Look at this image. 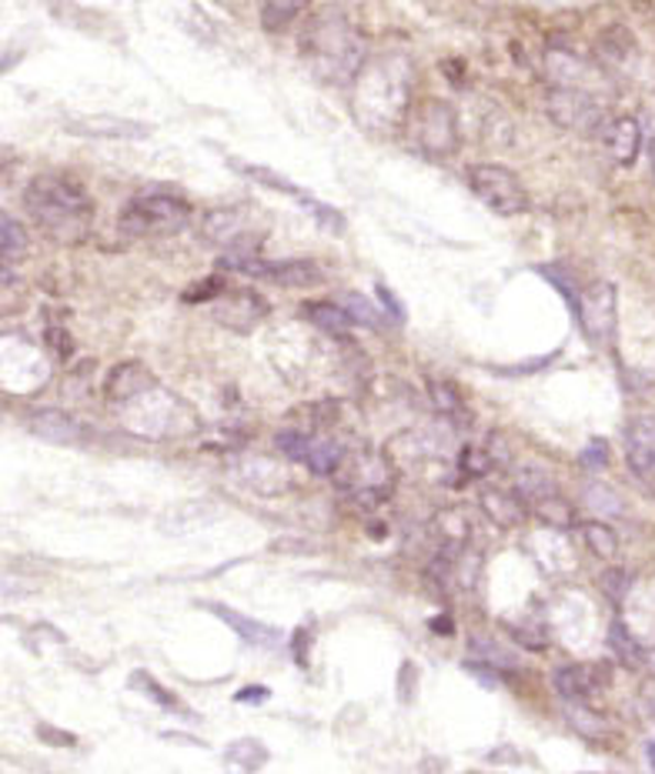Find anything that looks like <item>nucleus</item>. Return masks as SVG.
Listing matches in <instances>:
<instances>
[{
  "mask_svg": "<svg viewBox=\"0 0 655 774\" xmlns=\"http://www.w3.org/2000/svg\"><path fill=\"white\" fill-rule=\"evenodd\" d=\"M648 164H652V181H655V137L648 141Z\"/></svg>",
  "mask_w": 655,
  "mask_h": 774,
  "instance_id": "nucleus-48",
  "label": "nucleus"
},
{
  "mask_svg": "<svg viewBox=\"0 0 655 774\" xmlns=\"http://www.w3.org/2000/svg\"><path fill=\"white\" fill-rule=\"evenodd\" d=\"M37 731H41V738H44L47 744H60V748H70V744H74V734L57 731V728H51V725H41Z\"/></svg>",
  "mask_w": 655,
  "mask_h": 774,
  "instance_id": "nucleus-45",
  "label": "nucleus"
},
{
  "mask_svg": "<svg viewBox=\"0 0 655 774\" xmlns=\"http://www.w3.org/2000/svg\"><path fill=\"white\" fill-rule=\"evenodd\" d=\"M582 538H586V545H589V551L596 554V558H615L619 554V538H615V531L609 528V525H602V521H589V525H582Z\"/></svg>",
  "mask_w": 655,
  "mask_h": 774,
  "instance_id": "nucleus-29",
  "label": "nucleus"
},
{
  "mask_svg": "<svg viewBox=\"0 0 655 774\" xmlns=\"http://www.w3.org/2000/svg\"><path fill=\"white\" fill-rule=\"evenodd\" d=\"M622 441H625V461H629L632 474L648 468L655 461V414H642V417L629 420Z\"/></svg>",
  "mask_w": 655,
  "mask_h": 774,
  "instance_id": "nucleus-17",
  "label": "nucleus"
},
{
  "mask_svg": "<svg viewBox=\"0 0 655 774\" xmlns=\"http://www.w3.org/2000/svg\"><path fill=\"white\" fill-rule=\"evenodd\" d=\"M301 54L311 60V67L324 80H348L358 74L365 57V37L355 31V24L342 11H321L311 18Z\"/></svg>",
  "mask_w": 655,
  "mask_h": 774,
  "instance_id": "nucleus-2",
  "label": "nucleus"
},
{
  "mask_svg": "<svg viewBox=\"0 0 655 774\" xmlns=\"http://www.w3.org/2000/svg\"><path fill=\"white\" fill-rule=\"evenodd\" d=\"M345 461H348V448H345L338 438H324V435H314V438L308 441L304 464H308L314 474H338Z\"/></svg>",
  "mask_w": 655,
  "mask_h": 774,
  "instance_id": "nucleus-20",
  "label": "nucleus"
},
{
  "mask_svg": "<svg viewBox=\"0 0 655 774\" xmlns=\"http://www.w3.org/2000/svg\"><path fill=\"white\" fill-rule=\"evenodd\" d=\"M265 698H268V687H262V684H252V687H244V692L234 695L237 705H258V702H265Z\"/></svg>",
  "mask_w": 655,
  "mask_h": 774,
  "instance_id": "nucleus-44",
  "label": "nucleus"
},
{
  "mask_svg": "<svg viewBox=\"0 0 655 774\" xmlns=\"http://www.w3.org/2000/svg\"><path fill=\"white\" fill-rule=\"evenodd\" d=\"M635 478H639V481H642V484L648 487V494L655 497V461H652L648 468H642V471H639Z\"/></svg>",
  "mask_w": 655,
  "mask_h": 774,
  "instance_id": "nucleus-46",
  "label": "nucleus"
},
{
  "mask_svg": "<svg viewBox=\"0 0 655 774\" xmlns=\"http://www.w3.org/2000/svg\"><path fill=\"white\" fill-rule=\"evenodd\" d=\"M241 170H244V178H252V181H258V184H265V188H271V191H281V194L298 198V204H308V201H311V194H304L295 181H288L285 175H278V170H271V167L244 164Z\"/></svg>",
  "mask_w": 655,
  "mask_h": 774,
  "instance_id": "nucleus-26",
  "label": "nucleus"
},
{
  "mask_svg": "<svg viewBox=\"0 0 655 774\" xmlns=\"http://www.w3.org/2000/svg\"><path fill=\"white\" fill-rule=\"evenodd\" d=\"M255 278H268L281 288H314L324 281V271L311 257H295V261H262Z\"/></svg>",
  "mask_w": 655,
  "mask_h": 774,
  "instance_id": "nucleus-16",
  "label": "nucleus"
},
{
  "mask_svg": "<svg viewBox=\"0 0 655 774\" xmlns=\"http://www.w3.org/2000/svg\"><path fill=\"white\" fill-rule=\"evenodd\" d=\"M432 631L452 635V621H448V618H432Z\"/></svg>",
  "mask_w": 655,
  "mask_h": 774,
  "instance_id": "nucleus-47",
  "label": "nucleus"
},
{
  "mask_svg": "<svg viewBox=\"0 0 655 774\" xmlns=\"http://www.w3.org/2000/svg\"><path fill=\"white\" fill-rule=\"evenodd\" d=\"M415 137L422 150L445 157L458 147V114L448 101H425L415 117Z\"/></svg>",
  "mask_w": 655,
  "mask_h": 774,
  "instance_id": "nucleus-9",
  "label": "nucleus"
},
{
  "mask_svg": "<svg viewBox=\"0 0 655 774\" xmlns=\"http://www.w3.org/2000/svg\"><path fill=\"white\" fill-rule=\"evenodd\" d=\"M648 661H652V668H655V651H652V654H648Z\"/></svg>",
  "mask_w": 655,
  "mask_h": 774,
  "instance_id": "nucleus-50",
  "label": "nucleus"
},
{
  "mask_svg": "<svg viewBox=\"0 0 655 774\" xmlns=\"http://www.w3.org/2000/svg\"><path fill=\"white\" fill-rule=\"evenodd\" d=\"M599 141H602L606 154H609L615 164L629 167V164H635V157H639V147H642V127H639V121H635V117H612V121H606V124H602Z\"/></svg>",
  "mask_w": 655,
  "mask_h": 774,
  "instance_id": "nucleus-14",
  "label": "nucleus"
},
{
  "mask_svg": "<svg viewBox=\"0 0 655 774\" xmlns=\"http://www.w3.org/2000/svg\"><path fill=\"white\" fill-rule=\"evenodd\" d=\"M224 761H227V767L237 771V774H255V771L268 761V748H265L258 738H241V741H234V744L224 751Z\"/></svg>",
  "mask_w": 655,
  "mask_h": 774,
  "instance_id": "nucleus-21",
  "label": "nucleus"
},
{
  "mask_svg": "<svg viewBox=\"0 0 655 774\" xmlns=\"http://www.w3.org/2000/svg\"><path fill=\"white\" fill-rule=\"evenodd\" d=\"M335 478H338V487H342L345 494H352L355 504H362V507L381 504V501L388 497L391 484H395L391 468H388L378 455H371V451H362V455L348 458Z\"/></svg>",
  "mask_w": 655,
  "mask_h": 774,
  "instance_id": "nucleus-5",
  "label": "nucleus"
},
{
  "mask_svg": "<svg viewBox=\"0 0 655 774\" xmlns=\"http://www.w3.org/2000/svg\"><path fill=\"white\" fill-rule=\"evenodd\" d=\"M27 431L37 435L41 441H51V445H80L88 438L85 424L74 420L70 414L64 411H54V407H44V411H34L27 417Z\"/></svg>",
  "mask_w": 655,
  "mask_h": 774,
  "instance_id": "nucleus-13",
  "label": "nucleus"
},
{
  "mask_svg": "<svg viewBox=\"0 0 655 774\" xmlns=\"http://www.w3.org/2000/svg\"><path fill=\"white\" fill-rule=\"evenodd\" d=\"M429 394H432V401H435V407H438L442 414H448V417H455V420H468V411H465V404H462V397H458V391H455L452 384L432 381V384H429Z\"/></svg>",
  "mask_w": 655,
  "mask_h": 774,
  "instance_id": "nucleus-32",
  "label": "nucleus"
},
{
  "mask_svg": "<svg viewBox=\"0 0 655 774\" xmlns=\"http://www.w3.org/2000/svg\"><path fill=\"white\" fill-rule=\"evenodd\" d=\"M47 344L54 348V355H57V358H70V355H74V340L67 337V330H64V327L47 324Z\"/></svg>",
  "mask_w": 655,
  "mask_h": 774,
  "instance_id": "nucleus-43",
  "label": "nucleus"
},
{
  "mask_svg": "<svg viewBox=\"0 0 655 774\" xmlns=\"http://www.w3.org/2000/svg\"><path fill=\"white\" fill-rule=\"evenodd\" d=\"M481 511L488 514V521H496L499 528H519L529 518V507H525L522 494L499 491V487L481 491Z\"/></svg>",
  "mask_w": 655,
  "mask_h": 774,
  "instance_id": "nucleus-18",
  "label": "nucleus"
},
{
  "mask_svg": "<svg viewBox=\"0 0 655 774\" xmlns=\"http://www.w3.org/2000/svg\"><path fill=\"white\" fill-rule=\"evenodd\" d=\"M345 311H348V317L355 321V327L362 324V327H381V307H371V301L368 298H362V294H348L345 298Z\"/></svg>",
  "mask_w": 655,
  "mask_h": 774,
  "instance_id": "nucleus-36",
  "label": "nucleus"
},
{
  "mask_svg": "<svg viewBox=\"0 0 655 774\" xmlns=\"http://www.w3.org/2000/svg\"><path fill=\"white\" fill-rule=\"evenodd\" d=\"M27 244H31V237L21 221H14L8 214L0 217V254H4V265L21 261V257L27 254Z\"/></svg>",
  "mask_w": 655,
  "mask_h": 774,
  "instance_id": "nucleus-25",
  "label": "nucleus"
},
{
  "mask_svg": "<svg viewBox=\"0 0 655 774\" xmlns=\"http://www.w3.org/2000/svg\"><path fill=\"white\" fill-rule=\"evenodd\" d=\"M545 111L558 127L568 131H586L599 134L602 131V104L589 91H571V88H552L545 94Z\"/></svg>",
  "mask_w": 655,
  "mask_h": 774,
  "instance_id": "nucleus-6",
  "label": "nucleus"
},
{
  "mask_svg": "<svg viewBox=\"0 0 655 774\" xmlns=\"http://www.w3.org/2000/svg\"><path fill=\"white\" fill-rule=\"evenodd\" d=\"M599 587L606 591V597L612 601V605H622V601L629 597V591H632V574L625 568H609L599 577Z\"/></svg>",
  "mask_w": 655,
  "mask_h": 774,
  "instance_id": "nucleus-34",
  "label": "nucleus"
},
{
  "mask_svg": "<svg viewBox=\"0 0 655 774\" xmlns=\"http://www.w3.org/2000/svg\"><path fill=\"white\" fill-rule=\"evenodd\" d=\"M131 681L141 687V692H147L157 705H164V708H171V711H181V705H178V698L175 695H168L164 692V687L151 677V674H144V671H137V674H131Z\"/></svg>",
  "mask_w": 655,
  "mask_h": 774,
  "instance_id": "nucleus-39",
  "label": "nucleus"
},
{
  "mask_svg": "<svg viewBox=\"0 0 655 774\" xmlns=\"http://www.w3.org/2000/svg\"><path fill=\"white\" fill-rule=\"evenodd\" d=\"M582 330L596 344H612L619 330V294L612 281H596L589 291H582V307L579 317Z\"/></svg>",
  "mask_w": 655,
  "mask_h": 774,
  "instance_id": "nucleus-7",
  "label": "nucleus"
},
{
  "mask_svg": "<svg viewBox=\"0 0 655 774\" xmlns=\"http://www.w3.org/2000/svg\"><path fill=\"white\" fill-rule=\"evenodd\" d=\"M539 518L545 521V525H552V528H568L571 525V518H576V514H571V507H568V501L565 497H545V501H539Z\"/></svg>",
  "mask_w": 655,
  "mask_h": 774,
  "instance_id": "nucleus-35",
  "label": "nucleus"
},
{
  "mask_svg": "<svg viewBox=\"0 0 655 774\" xmlns=\"http://www.w3.org/2000/svg\"><path fill=\"white\" fill-rule=\"evenodd\" d=\"M645 754H648V764H652V771H655V741H652V744L645 748Z\"/></svg>",
  "mask_w": 655,
  "mask_h": 774,
  "instance_id": "nucleus-49",
  "label": "nucleus"
},
{
  "mask_svg": "<svg viewBox=\"0 0 655 774\" xmlns=\"http://www.w3.org/2000/svg\"><path fill=\"white\" fill-rule=\"evenodd\" d=\"M157 391V381L154 374L141 364V361H124L118 364L108 381H104V394L111 404H127V401H137V397H147Z\"/></svg>",
  "mask_w": 655,
  "mask_h": 774,
  "instance_id": "nucleus-12",
  "label": "nucleus"
},
{
  "mask_svg": "<svg viewBox=\"0 0 655 774\" xmlns=\"http://www.w3.org/2000/svg\"><path fill=\"white\" fill-rule=\"evenodd\" d=\"M468 651L475 654V661H485V664H491V668H515V654L506 651L499 641H491V638L475 635V638L468 641Z\"/></svg>",
  "mask_w": 655,
  "mask_h": 774,
  "instance_id": "nucleus-30",
  "label": "nucleus"
},
{
  "mask_svg": "<svg viewBox=\"0 0 655 774\" xmlns=\"http://www.w3.org/2000/svg\"><path fill=\"white\" fill-rule=\"evenodd\" d=\"M201 237L218 247H231V250H258V244H262V237H252V227H248V221H244L241 207H218V211L204 214Z\"/></svg>",
  "mask_w": 655,
  "mask_h": 774,
  "instance_id": "nucleus-10",
  "label": "nucleus"
},
{
  "mask_svg": "<svg viewBox=\"0 0 655 774\" xmlns=\"http://www.w3.org/2000/svg\"><path fill=\"white\" fill-rule=\"evenodd\" d=\"M565 718L582 738H602L606 734V721L596 711H589L586 705H565Z\"/></svg>",
  "mask_w": 655,
  "mask_h": 774,
  "instance_id": "nucleus-31",
  "label": "nucleus"
},
{
  "mask_svg": "<svg viewBox=\"0 0 655 774\" xmlns=\"http://www.w3.org/2000/svg\"><path fill=\"white\" fill-rule=\"evenodd\" d=\"M586 504H589L596 514H619V511H622L619 497H615L612 487H606V484H586Z\"/></svg>",
  "mask_w": 655,
  "mask_h": 774,
  "instance_id": "nucleus-38",
  "label": "nucleus"
},
{
  "mask_svg": "<svg viewBox=\"0 0 655 774\" xmlns=\"http://www.w3.org/2000/svg\"><path fill=\"white\" fill-rule=\"evenodd\" d=\"M195 217V207L175 194H137L121 211V231L127 237H151V234H181Z\"/></svg>",
  "mask_w": 655,
  "mask_h": 774,
  "instance_id": "nucleus-3",
  "label": "nucleus"
},
{
  "mask_svg": "<svg viewBox=\"0 0 655 774\" xmlns=\"http://www.w3.org/2000/svg\"><path fill=\"white\" fill-rule=\"evenodd\" d=\"M515 491L522 497H535V501H545V497H555L558 487L552 481V474H545L542 468H522L515 474Z\"/></svg>",
  "mask_w": 655,
  "mask_h": 774,
  "instance_id": "nucleus-27",
  "label": "nucleus"
},
{
  "mask_svg": "<svg viewBox=\"0 0 655 774\" xmlns=\"http://www.w3.org/2000/svg\"><path fill=\"white\" fill-rule=\"evenodd\" d=\"M304 317H308L314 327H321V330H328V334H338V337L355 327V321L348 317V311H345L342 304H328V301H311V304H304Z\"/></svg>",
  "mask_w": 655,
  "mask_h": 774,
  "instance_id": "nucleus-22",
  "label": "nucleus"
},
{
  "mask_svg": "<svg viewBox=\"0 0 655 774\" xmlns=\"http://www.w3.org/2000/svg\"><path fill=\"white\" fill-rule=\"evenodd\" d=\"M552 684L565 705H586L596 692H602L606 671L599 664H562L555 668Z\"/></svg>",
  "mask_w": 655,
  "mask_h": 774,
  "instance_id": "nucleus-11",
  "label": "nucleus"
},
{
  "mask_svg": "<svg viewBox=\"0 0 655 774\" xmlns=\"http://www.w3.org/2000/svg\"><path fill=\"white\" fill-rule=\"evenodd\" d=\"M70 134H85V137H121V141H134V137H147L151 127L141 121H124V117H80L67 124Z\"/></svg>",
  "mask_w": 655,
  "mask_h": 774,
  "instance_id": "nucleus-19",
  "label": "nucleus"
},
{
  "mask_svg": "<svg viewBox=\"0 0 655 774\" xmlns=\"http://www.w3.org/2000/svg\"><path fill=\"white\" fill-rule=\"evenodd\" d=\"M468 188L471 194L502 217H515L529 211V191L515 178V170L502 164H471L468 167Z\"/></svg>",
  "mask_w": 655,
  "mask_h": 774,
  "instance_id": "nucleus-4",
  "label": "nucleus"
},
{
  "mask_svg": "<svg viewBox=\"0 0 655 774\" xmlns=\"http://www.w3.org/2000/svg\"><path fill=\"white\" fill-rule=\"evenodd\" d=\"M435 528L442 535L445 551H465V541L471 538V525H468V518H465L462 511H442Z\"/></svg>",
  "mask_w": 655,
  "mask_h": 774,
  "instance_id": "nucleus-24",
  "label": "nucleus"
},
{
  "mask_svg": "<svg viewBox=\"0 0 655 774\" xmlns=\"http://www.w3.org/2000/svg\"><path fill=\"white\" fill-rule=\"evenodd\" d=\"M375 291H378V304H381V314H388V317H391L395 324H401V321H404V311H401V301H398V298L391 294V288L378 281V288H375Z\"/></svg>",
  "mask_w": 655,
  "mask_h": 774,
  "instance_id": "nucleus-42",
  "label": "nucleus"
},
{
  "mask_svg": "<svg viewBox=\"0 0 655 774\" xmlns=\"http://www.w3.org/2000/svg\"><path fill=\"white\" fill-rule=\"evenodd\" d=\"M304 207H311V214L318 217V224L324 227V231H335V234H345V217L335 211V207H328V204H318L314 198L304 204Z\"/></svg>",
  "mask_w": 655,
  "mask_h": 774,
  "instance_id": "nucleus-40",
  "label": "nucleus"
},
{
  "mask_svg": "<svg viewBox=\"0 0 655 774\" xmlns=\"http://www.w3.org/2000/svg\"><path fill=\"white\" fill-rule=\"evenodd\" d=\"M201 608L211 612L214 618H221L241 641H248V644H255V648H275V644H281V631L271 628V625H262V621H255V618H244V615H237L234 608L218 605V601H201Z\"/></svg>",
  "mask_w": 655,
  "mask_h": 774,
  "instance_id": "nucleus-15",
  "label": "nucleus"
},
{
  "mask_svg": "<svg viewBox=\"0 0 655 774\" xmlns=\"http://www.w3.org/2000/svg\"><path fill=\"white\" fill-rule=\"evenodd\" d=\"M224 291H227V281H224V278H204L198 288L185 291V294H181V301H185V304H204V301H208V304H214Z\"/></svg>",
  "mask_w": 655,
  "mask_h": 774,
  "instance_id": "nucleus-37",
  "label": "nucleus"
},
{
  "mask_svg": "<svg viewBox=\"0 0 655 774\" xmlns=\"http://www.w3.org/2000/svg\"><path fill=\"white\" fill-rule=\"evenodd\" d=\"M24 207L34 224L60 244L80 240L95 221V201L88 188L70 175H37L24 188Z\"/></svg>",
  "mask_w": 655,
  "mask_h": 774,
  "instance_id": "nucleus-1",
  "label": "nucleus"
},
{
  "mask_svg": "<svg viewBox=\"0 0 655 774\" xmlns=\"http://www.w3.org/2000/svg\"><path fill=\"white\" fill-rule=\"evenodd\" d=\"M579 468H586V471H602V468H609V445H606L602 438H596V441L579 455Z\"/></svg>",
  "mask_w": 655,
  "mask_h": 774,
  "instance_id": "nucleus-41",
  "label": "nucleus"
},
{
  "mask_svg": "<svg viewBox=\"0 0 655 774\" xmlns=\"http://www.w3.org/2000/svg\"><path fill=\"white\" fill-rule=\"evenodd\" d=\"M609 648H612V654H615L625 668H642V664L648 661L645 648L635 641V635L629 631L625 621H612V628H609Z\"/></svg>",
  "mask_w": 655,
  "mask_h": 774,
  "instance_id": "nucleus-23",
  "label": "nucleus"
},
{
  "mask_svg": "<svg viewBox=\"0 0 655 774\" xmlns=\"http://www.w3.org/2000/svg\"><path fill=\"white\" fill-rule=\"evenodd\" d=\"M539 274L565 298V304H568V311L579 317V307H582V291H579V284L571 281V274H565L562 268H555V265H545V268H539Z\"/></svg>",
  "mask_w": 655,
  "mask_h": 774,
  "instance_id": "nucleus-28",
  "label": "nucleus"
},
{
  "mask_svg": "<svg viewBox=\"0 0 655 774\" xmlns=\"http://www.w3.org/2000/svg\"><path fill=\"white\" fill-rule=\"evenodd\" d=\"M268 301L255 291V288H227L214 304L211 314L221 327L234 330V334H248L255 330L265 317H268Z\"/></svg>",
  "mask_w": 655,
  "mask_h": 774,
  "instance_id": "nucleus-8",
  "label": "nucleus"
},
{
  "mask_svg": "<svg viewBox=\"0 0 655 774\" xmlns=\"http://www.w3.org/2000/svg\"><path fill=\"white\" fill-rule=\"evenodd\" d=\"M298 14H301V4H291V0H275V4L262 8V24H265V31H285Z\"/></svg>",
  "mask_w": 655,
  "mask_h": 774,
  "instance_id": "nucleus-33",
  "label": "nucleus"
}]
</instances>
